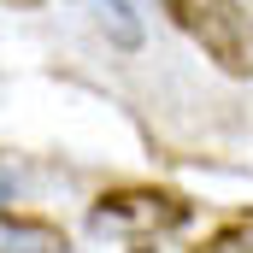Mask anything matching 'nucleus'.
Instances as JSON below:
<instances>
[{"label":"nucleus","instance_id":"nucleus-1","mask_svg":"<svg viewBox=\"0 0 253 253\" xmlns=\"http://www.w3.org/2000/svg\"><path fill=\"white\" fill-rule=\"evenodd\" d=\"M194 218V200L171 183H112L88 206V224L100 236H129V242H159Z\"/></svg>","mask_w":253,"mask_h":253},{"label":"nucleus","instance_id":"nucleus-2","mask_svg":"<svg viewBox=\"0 0 253 253\" xmlns=\"http://www.w3.org/2000/svg\"><path fill=\"white\" fill-rule=\"evenodd\" d=\"M159 12L224 77H253V12L242 0H159Z\"/></svg>","mask_w":253,"mask_h":253},{"label":"nucleus","instance_id":"nucleus-3","mask_svg":"<svg viewBox=\"0 0 253 253\" xmlns=\"http://www.w3.org/2000/svg\"><path fill=\"white\" fill-rule=\"evenodd\" d=\"M0 253H71V230L59 218L0 206Z\"/></svg>","mask_w":253,"mask_h":253},{"label":"nucleus","instance_id":"nucleus-4","mask_svg":"<svg viewBox=\"0 0 253 253\" xmlns=\"http://www.w3.org/2000/svg\"><path fill=\"white\" fill-rule=\"evenodd\" d=\"M189 253H253V218H230V224H218L200 248Z\"/></svg>","mask_w":253,"mask_h":253},{"label":"nucleus","instance_id":"nucleus-5","mask_svg":"<svg viewBox=\"0 0 253 253\" xmlns=\"http://www.w3.org/2000/svg\"><path fill=\"white\" fill-rule=\"evenodd\" d=\"M0 6H18V12H36L42 0H0Z\"/></svg>","mask_w":253,"mask_h":253},{"label":"nucleus","instance_id":"nucleus-6","mask_svg":"<svg viewBox=\"0 0 253 253\" xmlns=\"http://www.w3.org/2000/svg\"><path fill=\"white\" fill-rule=\"evenodd\" d=\"M106 6H112V12H135L141 0H106Z\"/></svg>","mask_w":253,"mask_h":253}]
</instances>
